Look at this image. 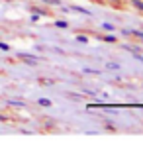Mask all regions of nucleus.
Wrapping results in <instances>:
<instances>
[{"instance_id": "a211bd4d", "label": "nucleus", "mask_w": 143, "mask_h": 155, "mask_svg": "<svg viewBox=\"0 0 143 155\" xmlns=\"http://www.w3.org/2000/svg\"><path fill=\"white\" fill-rule=\"evenodd\" d=\"M0 122H6V116H0Z\"/></svg>"}, {"instance_id": "f257e3e1", "label": "nucleus", "mask_w": 143, "mask_h": 155, "mask_svg": "<svg viewBox=\"0 0 143 155\" xmlns=\"http://www.w3.org/2000/svg\"><path fill=\"white\" fill-rule=\"evenodd\" d=\"M18 59H22L24 63H28V65H37L39 63V57L31 55V53H26V51H20L18 53Z\"/></svg>"}, {"instance_id": "0eeeda50", "label": "nucleus", "mask_w": 143, "mask_h": 155, "mask_svg": "<svg viewBox=\"0 0 143 155\" xmlns=\"http://www.w3.org/2000/svg\"><path fill=\"white\" fill-rule=\"evenodd\" d=\"M65 96H67V98H71V100H83L84 98L83 94H76V92H65Z\"/></svg>"}, {"instance_id": "39448f33", "label": "nucleus", "mask_w": 143, "mask_h": 155, "mask_svg": "<svg viewBox=\"0 0 143 155\" xmlns=\"http://www.w3.org/2000/svg\"><path fill=\"white\" fill-rule=\"evenodd\" d=\"M6 104H8V106H22V108H26V102H24V100H14V98H8V100H6Z\"/></svg>"}, {"instance_id": "9b49d317", "label": "nucleus", "mask_w": 143, "mask_h": 155, "mask_svg": "<svg viewBox=\"0 0 143 155\" xmlns=\"http://www.w3.org/2000/svg\"><path fill=\"white\" fill-rule=\"evenodd\" d=\"M102 30H106V31H116V26H112V24L104 22V24H102Z\"/></svg>"}, {"instance_id": "6ab92c4d", "label": "nucleus", "mask_w": 143, "mask_h": 155, "mask_svg": "<svg viewBox=\"0 0 143 155\" xmlns=\"http://www.w3.org/2000/svg\"><path fill=\"white\" fill-rule=\"evenodd\" d=\"M98 2H108V0H98Z\"/></svg>"}, {"instance_id": "ddd939ff", "label": "nucleus", "mask_w": 143, "mask_h": 155, "mask_svg": "<svg viewBox=\"0 0 143 155\" xmlns=\"http://www.w3.org/2000/svg\"><path fill=\"white\" fill-rule=\"evenodd\" d=\"M76 41H79V43H84V45H86V43H88V38H86V35H76Z\"/></svg>"}, {"instance_id": "6e6552de", "label": "nucleus", "mask_w": 143, "mask_h": 155, "mask_svg": "<svg viewBox=\"0 0 143 155\" xmlns=\"http://www.w3.org/2000/svg\"><path fill=\"white\" fill-rule=\"evenodd\" d=\"M129 4H132L133 8H137L139 12H143V0H129Z\"/></svg>"}, {"instance_id": "423d86ee", "label": "nucleus", "mask_w": 143, "mask_h": 155, "mask_svg": "<svg viewBox=\"0 0 143 155\" xmlns=\"http://www.w3.org/2000/svg\"><path fill=\"white\" fill-rule=\"evenodd\" d=\"M98 39L108 41V43H116V35H100V34H98Z\"/></svg>"}, {"instance_id": "f03ea898", "label": "nucleus", "mask_w": 143, "mask_h": 155, "mask_svg": "<svg viewBox=\"0 0 143 155\" xmlns=\"http://www.w3.org/2000/svg\"><path fill=\"white\" fill-rule=\"evenodd\" d=\"M122 47H124L125 51H129V53H132V55L135 57L137 61H141V63H143V51L139 49V47H132V45H122Z\"/></svg>"}, {"instance_id": "dca6fc26", "label": "nucleus", "mask_w": 143, "mask_h": 155, "mask_svg": "<svg viewBox=\"0 0 143 155\" xmlns=\"http://www.w3.org/2000/svg\"><path fill=\"white\" fill-rule=\"evenodd\" d=\"M55 26H57V28H69V24H67V22H61V20H59V22H55Z\"/></svg>"}, {"instance_id": "7ed1b4c3", "label": "nucleus", "mask_w": 143, "mask_h": 155, "mask_svg": "<svg viewBox=\"0 0 143 155\" xmlns=\"http://www.w3.org/2000/svg\"><path fill=\"white\" fill-rule=\"evenodd\" d=\"M71 10H75V12H79V14H84V16H90L92 12L90 10H86V8H83V6H76V4H73V6H69Z\"/></svg>"}, {"instance_id": "1a4fd4ad", "label": "nucleus", "mask_w": 143, "mask_h": 155, "mask_svg": "<svg viewBox=\"0 0 143 155\" xmlns=\"http://www.w3.org/2000/svg\"><path fill=\"white\" fill-rule=\"evenodd\" d=\"M106 69H110V71H120V63H114V61H108V63H106Z\"/></svg>"}, {"instance_id": "f8f14e48", "label": "nucleus", "mask_w": 143, "mask_h": 155, "mask_svg": "<svg viewBox=\"0 0 143 155\" xmlns=\"http://www.w3.org/2000/svg\"><path fill=\"white\" fill-rule=\"evenodd\" d=\"M37 104H39V106H51V100H47V98H37Z\"/></svg>"}, {"instance_id": "f3484780", "label": "nucleus", "mask_w": 143, "mask_h": 155, "mask_svg": "<svg viewBox=\"0 0 143 155\" xmlns=\"http://www.w3.org/2000/svg\"><path fill=\"white\" fill-rule=\"evenodd\" d=\"M39 83H41V84H53V81H47V79H39Z\"/></svg>"}, {"instance_id": "4468645a", "label": "nucleus", "mask_w": 143, "mask_h": 155, "mask_svg": "<svg viewBox=\"0 0 143 155\" xmlns=\"http://www.w3.org/2000/svg\"><path fill=\"white\" fill-rule=\"evenodd\" d=\"M0 51H10V45L6 41H0Z\"/></svg>"}, {"instance_id": "9d476101", "label": "nucleus", "mask_w": 143, "mask_h": 155, "mask_svg": "<svg viewBox=\"0 0 143 155\" xmlns=\"http://www.w3.org/2000/svg\"><path fill=\"white\" fill-rule=\"evenodd\" d=\"M45 4H51V6H63V0H41Z\"/></svg>"}, {"instance_id": "2eb2a0df", "label": "nucleus", "mask_w": 143, "mask_h": 155, "mask_svg": "<svg viewBox=\"0 0 143 155\" xmlns=\"http://www.w3.org/2000/svg\"><path fill=\"white\" fill-rule=\"evenodd\" d=\"M84 73H92V75H98V69H90V67H84Z\"/></svg>"}, {"instance_id": "20e7f679", "label": "nucleus", "mask_w": 143, "mask_h": 155, "mask_svg": "<svg viewBox=\"0 0 143 155\" xmlns=\"http://www.w3.org/2000/svg\"><path fill=\"white\" fill-rule=\"evenodd\" d=\"M30 12H31V14H37V16H49L47 10H43V8H37V6H30Z\"/></svg>"}]
</instances>
